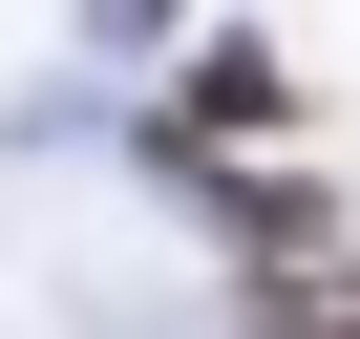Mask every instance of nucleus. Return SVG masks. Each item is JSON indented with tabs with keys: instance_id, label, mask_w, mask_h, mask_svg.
Instances as JSON below:
<instances>
[{
	"instance_id": "nucleus-3",
	"label": "nucleus",
	"mask_w": 360,
	"mask_h": 339,
	"mask_svg": "<svg viewBox=\"0 0 360 339\" xmlns=\"http://www.w3.org/2000/svg\"><path fill=\"white\" fill-rule=\"evenodd\" d=\"M233 339H360V276H318V255H297V276H276V297H255Z\"/></svg>"
},
{
	"instance_id": "nucleus-1",
	"label": "nucleus",
	"mask_w": 360,
	"mask_h": 339,
	"mask_svg": "<svg viewBox=\"0 0 360 339\" xmlns=\"http://www.w3.org/2000/svg\"><path fill=\"white\" fill-rule=\"evenodd\" d=\"M191 191H233V234H255V255H339V191H318V170H233V148H212Z\"/></svg>"
},
{
	"instance_id": "nucleus-2",
	"label": "nucleus",
	"mask_w": 360,
	"mask_h": 339,
	"mask_svg": "<svg viewBox=\"0 0 360 339\" xmlns=\"http://www.w3.org/2000/svg\"><path fill=\"white\" fill-rule=\"evenodd\" d=\"M276 106H297V85H276V64H255V43H212V64H191V85H169V170H191V148H212V127H276Z\"/></svg>"
}]
</instances>
